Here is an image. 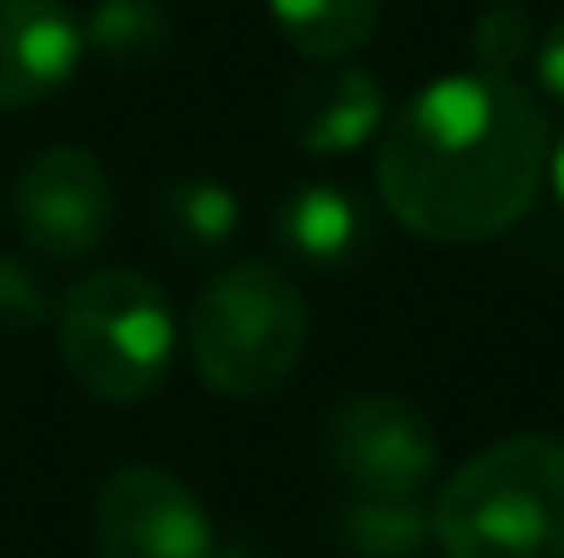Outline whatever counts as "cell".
Wrapping results in <instances>:
<instances>
[{
	"label": "cell",
	"mask_w": 564,
	"mask_h": 558,
	"mask_svg": "<svg viewBox=\"0 0 564 558\" xmlns=\"http://www.w3.org/2000/svg\"><path fill=\"white\" fill-rule=\"evenodd\" d=\"M549 116L516 77L455 72L411 94L378 143V192L433 247L505 236L549 182Z\"/></svg>",
	"instance_id": "cell-1"
},
{
	"label": "cell",
	"mask_w": 564,
	"mask_h": 558,
	"mask_svg": "<svg viewBox=\"0 0 564 558\" xmlns=\"http://www.w3.org/2000/svg\"><path fill=\"white\" fill-rule=\"evenodd\" d=\"M444 558H564V444L543 433L471 455L433 499Z\"/></svg>",
	"instance_id": "cell-2"
},
{
	"label": "cell",
	"mask_w": 564,
	"mask_h": 558,
	"mask_svg": "<svg viewBox=\"0 0 564 558\" xmlns=\"http://www.w3.org/2000/svg\"><path fill=\"white\" fill-rule=\"evenodd\" d=\"M187 351L225 400H263L307 351V302L280 263H225L192 302Z\"/></svg>",
	"instance_id": "cell-3"
},
{
	"label": "cell",
	"mask_w": 564,
	"mask_h": 558,
	"mask_svg": "<svg viewBox=\"0 0 564 558\" xmlns=\"http://www.w3.org/2000/svg\"><path fill=\"white\" fill-rule=\"evenodd\" d=\"M55 346L94 400H149L176 362L171 296L138 269H94L55 307Z\"/></svg>",
	"instance_id": "cell-4"
},
{
	"label": "cell",
	"mask_w": 564,
	"mask_h": 558,
	"mask_svg": "<svg viewBox=\"0 0 564 558\" xmlns=\"http://www.w3.org/2000/svg\"><path fill=\"white\" fill-rule=\"evenodd\" d=\"M324 455L351 493L422 499L438 477V433L405 394H351L324 422Z\"/></svg>",
	"instance_id": "cell-5"
},
{
	"label": "cell",
	"mask_w": 564,
	"mask_h": 558,
	"mask_svg": "<svg viewBox=\"0 0 564 558\" xmlns=\"http://www.w3.org/2000/svg\"><path fill=\"white\" fill-rule=\"evenodd\" d=\"M99 558H214L219 537L182 477L160 466H121L94 499Z\"/></svg>",
	"instance_id": "cell-6"
},
{
	"label": "cell",
	"mask_w": 564,
	"mask_h": 558,
	"mask_svg": "<svg viewBox=\"0 0 564 558\" xmlns=\"http://www.w3.org/2000/svg\"><path fill=\"white\" fill-rule=\"evenodd\" d=\"M11 219L39 258L77 263L110 236L116 192L88 149H44L11 186Z\"/></svg>",
	"instance_id": "cell-7"
},
{
	"label": "cell",
	"mask_w": 564,
	"mask_h": 558,
	"mask_svg": "<svg viewBox=\"0 0 564 558\" xmlns=\"http://www.w3.org/2000/svg\"><path fill=\"white\" fill-rule=\"evenodd\" d=\"M83 55V22L66 0H0V110L55 99Z\"/></svg>",
	"instance_id": "cell-8"
},
{
	"label": "cell",
	"mask_w": 564,
	"mask_h": 558,
	"mask_svg": "<svg viewBox=\"0 0 564 558\" xmlns=\"http://www.w3.org/2000/svg\"><path fill=\"white\" fill-rule=\"evenodd\" d=\"M285 127H291L296 149H307L313 160L357 154L383 127V88L373 72H362L351 61H318V72L291 83Z\"/></svg>",
	"instance_id": "cell-9"
},
{
	"label": "cell",
	"mask_w": 564,
	"mask_h": 558,
	"mask_svg": "<svg viewBox=\"0 0 564 558\" xmlns=\"http://www.w3.org/2000/svg\"><path fill=\"white\" fill-rule=\"evenodd\" d=\"M274 236H280L285 258H296L302 269L335 274V269L362 263V252L373 241V219H368V208L351 186L307 182L280 203Z\"/></svg>",
	"instance_id": "cell-10"
},
{
	"label": "cell",
	"mask_w": 564,
	"mask_h": 558,
	"mask_svg": "<svg viewBox=\"0 0 564 558\" xmlns=\"http://www.w3.org/2000/svg\"><path fill=\"white\" fill-rule=\"evenodd\" d=\"M83 50L110 72H149L176 50V17L160 0H99L83 17Z\"/></svg>",
	"instance_id": "cell-11"
},
{
	"label": "cell",
	"mask_w": 564,
	"mask_h": 558,
	"mask_svg": "<svg viewBox=\"0 0 564 558\" xmlns=\"http://www.w3.org/2000/svg\"><path fill=\"white\" fill-rule=\"evenodd\" d=\"M236 192L214 176H182L160 192V236L182 258H219L236 236Z\"/></svg>",
	"instance_id": "cell-12"
},
{
	"label": "cell",
	"mask_w": 564,
	"mask_h": 558,
	"mask_svg": "<svg viewBox=\"0 0 564 558\" xmlns=\"http://www.w3.org/2000/svg\"><path fill=\"white\" fill-rule=\"evenodd\" d=\"M269 11L307 61H351L378 33V0H269Z\"/></svg>",
	"instance_id": "cell-13"
},
{
	"label": "cell",
	"mask_w": 564,
	"mask_h": 558,
	"mask_svg": "<svg viewBox=\"0 0 564 558\" xmlns=\"http://www.w3.org/2000/svg\"><path fill=\"white\" fill-rule=\"evenodd\" d=\"M335 537L351 558H416L433 543V504L351 493V504L335 515Z\"/></svg>",
	"instance_id": "cell-14"
},
{
	"label": "cell",
	"mask_w": 564,
	"mask_h": 558,
	"mask_svg": "<svg viewBox=\"0 0 564 558\" xmlns=\"http://www.w3.org/2000/svg\"><path fill=\"white\" fill-rule=\"evenodd\" d=\"M532 11L521 0H494L477 22H471V72H488V77H516L521 55L532 50Z\"/></svg>",
	"instance_id": "cell-15"
},
{
	"label": "cell",
	"mask_w": 564,
	"mask_h": 558,
	"mask_svg": "<svg viewBox=\"0 0 564 558\" xmlns=\"http://www.w3.org/2000/svg\"><path fill=\"white\" fill-rule=\"evenodd\" d=\"M55 302L39 280L33 263L0 252V335H33L39 324H50Z\"/></svg>",
	"instance_id": "cell-16"
},
{
	"label": "cell",
	"mask_w": 564,
	"mask_h": 558,
	"mask_svg": "<svg viewBox=\"0 0 564 558\" xmlns=\"http://www.w3.org/2000/svg\"><path fill=\"white\" fill-rule=\"evenodd\" d=\"M538 77L554 99H564V17L538 39Z\"/></svg>",
	"instance_id": "cell-17"
},
{
	"label": "cell",
	"mask_w": 564,
	"mask_h": 558,
	"mask_svg": "<svg viewBox=\"0 0 564 558\" xmlns=\"http://www.w3.org/2000/svg\"><path fill=\"white\" fill-rule=\"evenodd\" d=\"M549 182H554V197H560V208H564V138L549 149Z\"/></svg>",
	"instance_id": "cell-18"
},
{
	"label": "cell",
	"mask_w": 564,
	"mask_h": 558,
	"mask_svg": "<svg viewBox=\"0 0 564 558\" xmlns=\"http://www.w3.org/2000/svg\"><path fill=\"white\" fill-rule=\"evenodd\" d=\"M214 558H252V554H247V548H219Z\"/></svg>",
	"instance_id": "cell-19"
}]
</instances>
